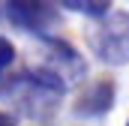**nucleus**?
Returning <instances> with one entry per match:
<instances>
[{
  "label": "nucleus",
  "mask_w": 129,
  "mask_h": 126,
  "mask_svg": "<svg viewBox=\"0 0 129 126\" xmlns=\"http://www.w3.org/2000/svg\"><path fill=\"white\" fill-rule=\"evenodd\" d=\"M126 126H129V123H126Z\"/></svg>",
  "instance_id": "nucleus-9"
},
{
  "label": "nucleus",
  "mask_w": 129,
  "mask_h": 126,
  "mask_svg": "<svg viewBox=\"0 0 129 126\" xmlns=\"http://www.w3.org/2000/svg\"><path fill=\"white\" fill-rule=\"evenodd\" d=\"M0 126H15V117L6 114V111H0Z\"/></svg>",
  "instance_id": "nucleus-8"
},
{
  "label": "nucleus",
  "mask_w": 129,
  "mask_h": 126,
  "mask_svg": "<svg viewBox=\"0 0 129 126\" xmlns=\"http://www.w3.org/2000/svg\"><path fill=\"white\" fill-rule=\"evenodd\" d=\"M63 9L69 12H78V15H84V18H105L108 12H111V0H57Z\"/></svg>",
  "instance_id": "nucleus-6"
},
{
  "label": "nucleus",
  "mask_w": 129,
  "mask_h": 126,
  "mask_svg": "<svg viewBox=\"0 0 129 126\" xmlns=\"http://www.w3.org/2000/svg\"><path fill=\"white\" fill-rule=\"evenodd\" d=\"M57 0H0V12L3 21H9L12 27L33 36H48V30L60 21L57 12Z\"/></svg>",
  "instance_id": "nucleus-3"
},
{
  "label": "nucleus",
  "mask_w": 129,
  "mask_h": 126,
  "mask_svg": "<svg viewBox=\"0 0 129 126\" xmlns=\"http://www.w3.org/2000/svg\"><path fill=\"white\" fill-rule=\"evenodd\" d=\"M90 51L105 66H126L129 63V12L111 9L105 18H99L90 30Z\"/></svg>",
  "instance_id": "nucleus-2"
},
{
  "label": "nucleus",
  "mask_w": 129,
  "mask_h": 126,
  "mask_svg": "<svg viewBox=\"0 0 129 126\" xmlns=\"http://www.w3.org/2000/svg\"><path fill=\"white\" fill-rule=\"evenodd\" d=\"M66 87L69 84H66L63 78L51 66L42 63V66L24 69L15 78H9L6 87H0V96L9 99V102H15V108L24 117H30V120H48L57 111Z\"/></svg>",
  "instance_id": "nucleus-1"
},
{
  "label": "nucleus",
  "mask_w": 129,
  "mask_h": 126,
  "mask_svg": "<svg viewBox=\"0 0 129 126\" xmlns=\"http://www.w3.org/2000/svg\"><path fill=\"white\" fill-rule=\"evenodd\" d=\"M15 63V45L6 39V36H0V78L6 75V69Z\"/></svg>",
  "instance_id": "nucleus-7"
},
{
  "label": "nucleus",
  "mask_w": 129,
  "mask_h": 126,
  "mask_svg": "<svg viewBox=\"0 0 129 126\" xmlns=\"http://www.w3.org/2000/svg\"><path fill=\"white\" fill-rule=\"evenodd\" d=\"M114 81L111 78H99V81H93V84H87L81 93H78V99H75V117H102V114H108L111 111V105H114Z\"/></svg>",
  "instance_id": "nucleus-5"
},
{
  "label": "nucleus",
  "mask_w": 129,
  "mask_h": 126,
  "mask_svg": "<svg viewBox=\"0 0 129 126\" xmlns=\"http://www.w3.org/2000/svg\"><path fill=\"white\" fill-rule=\"evenodd\" d=\"M45 42V66H51L66 84H75L87 75V63L78 54V48H72L66 39H57V36H42Z\"/></svg>",
  "instance_id": "nucleus-4"
}]
</instances>
